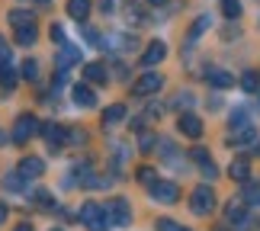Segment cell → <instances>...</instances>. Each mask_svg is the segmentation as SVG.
I'll return each mask as SVG.
<instances>
[{
  "mask_svg": "<svg viewBox=\"0 0 260 231\" xmlns=\"http://www.w3.org/2000/svg\"><path fill=\"white\" fill-rule=\"evenodd\" d=\"M122 119H125V106H122V103H113V106H106V109H103V125H106V128L119 125Z\"/></svg>",
  "mask_w": 260,
  "mask_h": 231,
  "instance_id": "cell-17",
  "label": "cell"
},
{
  "mask_svg": "<svg viewBox=\"0 0 260 231\" xmlns=\"http://www.w3.org/2000/svg\"><path fill=\"white\" fill-rule=\"evenodd\" d=\"M52 39H55L58 45H64V29L61 26H52Z\"/></svg>",
  "mask_w": 260,
  "mask_h": 231,
  "instance_id": "cell-39",
  "label": "cell"
},
{
  "mask_svg": "<svg viewBox=\"0 0 260 231\" xmlns=\"http://www.w3.org/2000/svg\"><path fill=\"white\" fill-rule=\"evenodd\" d=\"M174 106H193V93H180L174 100Z\"/></svg>",
  "mask_w": 260,
  "mask_h": 231,
  "instance_id": "cell-38",
  "label": "cell"
},
{
  "mask_svg": "<svg viewBox=\"0 0 260 231\" xmlns=\"http://www.w3.org/2000/svg\"><path fill=\"white\" fill-rule=\"evenodd\" d=\"M23 77L26 80H36L39 77V61H36V58H26V61H23Z\"/></svg>",
  "mask_w": 260,
  "mask_h": 231,
  "instance_id": "cell-30",
  "label": "cell"
},
{
  "mask_svg": "<svg viewBox=\"0 0 260 231\" xmlns=\"http://www.w3.org/2000/svg\"><path fill=\"white\" fill-rule=\"evenodd\" d=\"M81 225H87L90 231H106L109 222H106V209L100 203H84L81 209Z\"/></svg>",
  "mask_w": 260,
  "mask_h": 231,
  "instance_id": "cell-2",
  "label": "cell"
},
{
  "mask_svg": "<svg viewBox=\"0 0 260 231\" xmlns=\"http://www.w3.org/2000/svg\"><path fill=\"white\" fill-rule=\"evenodd\" d=\"M84 77H87V84H106L109 80V74H106V64H100V61H90L87 68H84Z\"/></svg>",
  "mask_w": 260,
  "mask_h": 231,
  "instance_id": "cell-16",
  "label": "cell"
},
{
  "mask_svg": "<svg viewBox=\"0 0 260 231\" xmlns=\"http://www.w3.org/2000/svg\"><path fill=\"white\" fill-rule=\"evenodd\" d=\"M0 90H4L7 96L16 90V71H13V64H4V68H0Z\"/></svg>",
  "mask_w": 260,
  "mask_h": 231,
  "instance_id": "cell-19",
  "label": "cell"
},
{
  "mask_svg": "<svg viewBox=\"0 0 260 231\" xmlns=\"http://www.w3.org/2000/svg\"><path fill=\"white\" fill-rule=\"evenodd\" d=\"M109 48L128 52V48H135V39H132V36H125V32H116V36H109Z\"/></svg>",
  "mask_w": 260,
  "mask_h": 231,
  "instance_id": "cell-24",
  "label": "cell"
},
{
  "mask_svg": "<svg viewBox=\"0 0 260 231\" xmlns=\"http://www.w3.org/2000/svg\"><path fill=\"white\" fill-rule=\"evenodd\" d=\"M164 55H167V45L161 42V39L148 42V48L142 52V68H154V64H161V61H164Z\"/></svg>",
  "mask_w": 260,
  "mask_h": 231,
  "instance_id": "cell-8",
  "label": "cell"
},
{
  "mask_svg": "<svg viewBox=\"0 0 260 231\" xmlns=\"http://www.w3.org/2000/svg\"><path fill=\"white\" fill-rule=\"evenodd\" d=\"M161 87H164V77L154 74V71H148V74H142V77L135 80L132 93H135V96H151V93H157Z\"/></svg>",
  "mask_w": 260,
  "mask_h": 231,
  "instance_id": "cell-6",
  "label": "cell"
},
{
  "mask_svg": "<svg viewBox=\"0 0 260 231\" xmlns=\"http://www.w3.org/2000/svg\"><path fill=\"white\" fill-rule=\"evenodd\" d=\"M4 186L7 189H19V186H23V177H19V174H7L4 177Z\"/></svg>",
  "mask_w": 260,
  "mask_h": 231,
  "instance_id": "cell-37",
  "label": "cell"
},
{
  "mask_svg": "<svg viewBox=\"0 0 260 231\" xmlns=\"http://www.w3.org/2000/svg\"><path fill=\"white\" fill-rule=\"evenodd\" d=\"M4 64H13V55H10V42L0 36V68Z\"/></svg>",
  "mask_w": 260,
  "mask_h": 231,
  "instance_id": "cell-34",
  "label": "cell"
},
{
  "mask_svg": "<svg viewBox=\"0 0 260 231\" xmlns=\"http://www.w3.org/2000/svg\"><path fill=\"white\" fill-rule=\"evenodd\" d=\"M209 26H212V19H209V16H199V19H196V23H193V26H189V36H186V42H196V39H199V36H203V32H206V29H209Z\"/></svg>",
  "mask_w": 260,
  "mask_h": 231,
  "instance_id": "cell-26",
  "label": "cell"
},
{
  "mask_svg": "<svg viewBox=\"0 0 260 231\" xmlns=\"http://www.w3.org/2000/svg\"><path fill=\"white\" fill-rule=\"evenodd\" d=\"M218 4H222L225 19H238V16H241V0H218Z\"/></svg>",
  "mask_w": 260,
  "mask_h": 231,
  "instance_id": "cell-28",
  "label": "cell"
},
{
  "mask_svg": "<svg viewBox=\"0 0 260 231\" xmlns=\"http://www.w3.org/2000/svg\"><path fill=\"white\" fill-rule=\"evenodd\" d=\"M193 160L199 164V170H203L206 180H215V177H218V167L212 164V157H209L206 148H193Z\"/></svg>",
  "mask_w": 260,
  "mask_h": 231,
  "instance_id": "cell-12",
  "label": "cell"
},
{
  "mask_svg": "<svg viewBox=\"0 0 260 231\" xmlns=\"http://www.w3.org/2000/svg\"><path fill=\"white\" fill-rule=\"evenodd\" d=\"M157 231H189V228L174 222V218H157Z\"/></svg>",
  "mask_w": 260,
  "mask_h": 231,
  "instance_id": "cell-31",
  "label": "cell"
},
{
  "mask_svg": "<svg viewBox=\"0 0 260 231\" xmlns=\"http://www.w3.org/2000/svg\"><path fill=\"white\" fill-rule=\"evenodd\" d=\"M189 209H193L196 215H209L215 209V193L212 186H196L193 196H189Z\"/></svg>",
  "mask_w": 260,
  "mask_h": 231,
  "instance_id": "cell-4",
  "label": "cell"
},
{
  "mask_svg": "<svg viewBox=\"0 0 260 231\" xmlns=\"http://www.w3.org/2000/svg\"><path fill=\"white\" fill-rule=\"evenodd\" d=\"M154 180H157V177H154V170H151V167H138V183H145V186H151V183H154Z\"/></svg>",
  "mask_w": 260,
  "mask_h": 231,
  "instance_id": "cell-35",
  "label": "cell"
},
{
  "mask_svg": "<svg viewBox=\"0 0 260 231\" xmlns=\"http://www.w3.org/2000/svg\"><path fill=\"white\" fill-rule=\"evenodd\" d=\"M71 93H74V103L77 106H84V109H93L96 106V93H93V87H90L87 80H84V84H77Z\"/></svg>",
  "mask_w": 260,
  "mask_h": 231,
  "instance_id": "cell-13",
  "label": "cell"
},
{
  "mask_svg": "<svg viewBox=\"0 0 260 231\" xmlns=\"http://www.w3.org/2000/svg\"><path fill=\"white\" fill-rule=\"evenodd\" d=\"M154 145H157V138L151 132H142V135H138V151H151Z\"/></svg>",
  "mask_w": 260,
  "mask_h": 231,
  "instance_id": "cell-33",
  "label": "cell"
},
{
  "mask_svg": "<svg viewBox=\"0 0 260 231\" xmlns=\"http://www.w3.org/2000/svg\"><path fill=\"white\" fill-rule=\"evenodd\" d=\"M29 199H32L39 209H52V206H55V203H52V193H48V189H32V196H29Z\"/></svg>",
  "mask_w": 260,
  "mask_h": 231,
  "instance_id": "cell-29",
  "label": "cell"
},
{
  "mask_svg": "<svg viewBox=\"0 0 260 231\" xmlns=\"http://www.w3.org/2000/svg\"><path fill=\"white\" fill-rule=\"evenodd\" d=\"M4 222H7V206L0 203V225H4Z\"/></svg>",
  "mask_w": 260,
  "mask_h": 231,
  "instance_id": "cell-40",
  "label": "cell"
},
{
  "mask_svg": "<svg viewBox=\"0 0 260 231\" xmlns=\"http://www.w3.org/2000/svg\"><path fill=\"white\" fill-rule=\"evenodd\" d=\"M260 142L257 128L254 125H244V128H232V145L235 148H254Z\"/></svg>",
  "mask_w": 260,
  "mask_h": 231,
  "instance_id": "cell-10",
  "label": "cell"
},
{
  "mask_svg": "<svg viewBox=\"0 0 260 231\" xmlns=\"http://www.w3.org/2000/svg\"><path fill=\"white\" fill-rule=\"evenodd\" d=\"M68 142L71 145H87V132L84 128H71V132H68Z\"/></svg>",
  "mask_w": 260,
  "mask_h": 231,
  "instance_id": "cell-36",
  "label": "cell"
},
{
  "mask_svg": "<svg viewBox=\"0 0 260 231\" xmlns=\"http://www.w3.org/2000/svg\"><path fill=\"white\" fill-rule=\"evenodd\" d=\"M241 199L247 206H260V183H251V180H247L244 189H241Z\"/></svg>",
  "mask_w": 260,
  "mask_h": 231,
  "instance_id": "cell-23",
  "label": "cell"
},
{
  "mask_svg": "<svg viewBox=\"0 0 260 231\" xmlns=\"http://www.w3.org/2000/svg\"><path fill=\"white\" fill-rule=\"evenodd\" d=\"M36 4H39V7H48V4H52V0H36Z\"/></svg>",
  "mask_w": 260,
  "mask_h": 231,
  "instance_id": "cell-43",
  "label": "cell"
},
{
  "mask_svg": "<svg viewBox=\"0 0 260 231\" xmlns=\"http://www.w3.org/2000/svg\"><path fill=\"white\" fill-rule=\"evenodd\" d=\"M241 90H244V93H257V90H260V74L257 71H244L241 74Z\"/></svg>",
  "mask_w": 260,
  "mask_h": 231,
  "instance_id": "cell-25",
  "label": "cell"
},
{
  "mask_svg": "<svg viewBox=\"0 0 260 231\" xmlns=\"http://www.w3.org/2000/svg\"><path fill=\"white\" fill-rule=\"evenodd\" d=\"M42 135L48 138V145H52V148H58V145H64V142H68V132H64V128H58V125H45V128H42Z\"/></svg>",
  "mask_w": 260,
  "mask_h": 231,
  "instance_id": "cell-21",
  "label": "cell"
},
{
  "mask_svg": "<svg viewBox=\"0 0 260 231\" xmlns=\"http://www.w3.org/2000/svg\"><path fill=\"white\" fill-rule=\"evenodd\" d=\"M10 26L13 29H23V26H36V16L29 13V10H10Z\"/></svg>",
  "mask_w": 260,
  "mask_h": 231,
  "instance_id": "cell-18",
  "label": "cell"
},
{
  "mask_svg": "<svg viewBox=\"0 0 260 231\" xmlns=\"http://www.w3.org/2000/svg\"><path fill=\"white\" fill-rule=\"evenodd\" d=\"M148 4H151V7H164L167 0H148Z\"/></svg>",
  "mask_w": 260,
  "mask_h": 231,
  "instance_id": "cell-41",
  "label": "cell"
},
{
  "mask_svg": "<svg viewBox=\"0 0 260 231\" xmlns=\"http://www.w3.org/2000/svg\"><path fill=\"white\" fill-rule=\"evenodd\" d=\"M209 84H212L215 90H228L235 84V77L228 74V71H209Z\"/></svg>",
  "mask_w": 260,
  "mask_h": 231,
  "instance_id": "cell-22",
  "label": "cell"
},
{
  "mask_svg": "<svg viewBox=\"0 0 260 231\" xmlns=\"http://www.w3.org/2000/svg\"><path fill=\"white\" fill-rule=\"evenodd\" d=\"M106 222L116 225V228H128V225H132V209H128V203L122 196H113V203L106 206Z\"/></svg>",
  "mask_w": 260,
  "mask_h": 231,
  "instance_id": "cell-1",
  "label": "cell"
},
{
  "mask_svg": "<svg viewBox=\"0 0 260 231\" xmlns=\"http://www.w3.org/2000/svg\"><path fill=\"white\" fill-rule=\"evenodd\" d=\"M52 231H61V228H52Z\"/></svg>",
  "mask_w": 260,
  "mask_h": 231,
  "instance_id": "cell-44",
  "label": "cell"
},
{
  "mask_svg": "<svg viewBox=\"0 0 260 231\" xmlns=\"http://www.w3.org/2000/svg\"><path fill=\"white\" fill-rule=\"evenodd\" d=\"M68 16H74L77 23H84L90 16V0H68Z\"/></svg>",
  "mask_w": 260,
  "mask_h": 231,
  "instance_id": "cell-20",
  "label": "cell"
},
{
  "mask_svg": "<svg viewBox=\"0 0 260 231\" xmlns=\"http://www.w3.org/2000/svg\"><path fill=\"white\" fill-rule=\"evenodd\" d=\"M225 218H228L235 228H244L247 222H251V218H247V203H244V199H235V203H228Z\"/></svg>",
  "mask_w": 260,
  "mask_h": 231,
  "instance_id": "cell-9",
  "label": "cell"
},
{
  "mask_svg": "<svg viewBox=\"0 0 260 231\" xmlns=\"http://www.w3.org/2000/svg\"><path fill=\"white\" fill-rule=\"evenodd\" d=\"M244 125H251L247 109H235V113H232V128H244Z\"/></svg>",
  "mask_w": 260,
  "mask_h": 231,
  "instance_id": "cell-32",
  "label": "cell"
},
{
  "mask_svg": "<svg viewBox=\"0 0 260 231\" xmlns=\"http://www.w3.org/2000/svg\"><path fill=\"white\" fill-rule=\"evenodd\" d=\"M39 132V122H36V116H29V113H23L13 122V132H10V138H13V145H26L29 138H32Z\"/></svg>",
  "mask_w": 260,
  "mask_h": 231,
  "instance_id": "cell-3",
  "label": "cell"
},
{
  "mask_svg": "<svg viewBox=\"0 0 260 231\" xmlns=\"http://www.w3.org/2000/svg\"><path fill=\"white\" fill-rule=\"evenodd\" d=\"M16 174L23 177V180H36V177L45 174V160H42V157H23V160L16 164Z\"/></svg>",
  "mask_w": 260,
  "mask_h": 231,
  "instance_id": "cell-7",
  "label": "cell"
},
{
  "mask_svg": "<svg viewBox=\"0 0 260 231\" xmlns=\"http://www.w3.org/2000/svg\"><path fill=\"white\" fill-rule=\"evenodd\" d=\"M148 193H151L154 203H164V206H171V203L180 199V189H177V183H171V180H154V183L148 186Z\"/></svg>",
  "mask_w": 260,
  "mask_h": 231,
  "instance_id": "cell-5",
  "label": "cell"
},
{
  "mask_svg": "<svg viewBox=\"0 0 260 231\" xmlns=\"http://www.w3.org/2000/svg\"><path fill=\"white\" fill-rule=\"evenodd\" d=\"M16 231H32V225H16Z\"/></svg>",
  "mask_w": 260,
  "mask_h": 231,
  "instance_id": "cell-42",
  "label": "cell"
},
{
  "mask_svg": "<svg viewBox=\"0 0 260 231\" xmlns=\"http://www.w3.org/2000/svg\"><path fill=\"white\" fill-rule=\"evenodd\" d=\"M39 39V29L36 26H23V29H16V42L19 45H32Z\"/></svg>",
  "mask_w": 260,
  "mask_h": 231,
  "instance_id": "cell-27",
  "label": "cell"
},
{
  "mask_svg": "<svg viewBox=\"0 0 260 231\" xmlns=\"http://www.w3.org/2000/svg\"><path fill=\"white\" fill-rule=\"evenodd\" d=\"M177 125H180V132H183L186 138H199V135H203V119L193 116V113H183L177 119Z\"/></svg>",
  "mask_w": 260,
  "mask_h": 231,
  "instance_id": "cell-11",
  "label": "cell"
},
{
  "mask_svg": "<svg viewBox=\"0 0 260 231\" xmlns=\"http://www.w3.org/2000/svg\"><path fill=\"white\" fill-rule=\"evenodd\" d=\"M228 174H232V180H238V183H247V180H251V160H247V157H238V160H232Z\"/></svg>",
  "mask_w": 260,
  "mask_h": 231,
  "instance_id": "cell-15",
  "label": "cell"
},
{
  "mask_svg": "<svg viewBox=\"0 0 260 231\" xmlns=\"http://www.w3.org/2000/svg\"><path fill=\"white\" fill-rule=\"evenodd\" d=\"M74 64H81V52H77L71 42H64L61 52H58V71H68V68H74Z\"/></svg>",
  "mask_w": 260,
  "mask_h": 231,
  "instance_id": "cell-14",
  "label": "cell"
}]
</instances>
